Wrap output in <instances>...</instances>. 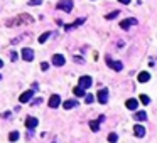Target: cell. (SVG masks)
Segmentation results:
<instances>
[{"instance_id":"e0dca14e","label":"cell","mask_w":157,"mask_h":143,"mask_svg":"<svg viewBox=\"0 0 157 143\" xmlns=\"http://www.w3.org/2000/svg\"><path fill=\"white\" fill-rule=\"evenodd\" d=\"M73 93H74V96H78V98L85 96V89H83V88H80V86H76V88L73 89Z\"/></svg>"},{"instance_id":"5bb4252c","label":"cell","mask_w":157,"mask_h":143,"mask_svg":"<svg viewBox=\"0 0 157 143\" xmlns=\"http://www.w3.org/2000/svg\"><path fill=\"white\" fill-rule=\"evenodd\" d=\"M76 106H78L76 99H68V101H64V104H63L64 110H71V108H76Z\"/></svg>"},{"instance_id":"3957f363","label":"cell","mask_w":157,"mask_h":143,"mask_svg":"<svg viewBox=\"0 0 157 143\" xmlns=\"http://www.w3.org/2000/svg\"><path fill=\"white\" fill-rule=\"evenodd\" d=\"M91 83H93V79L90 76H81L80 78V88H83V89H88L91 86Z\"/></svg>"},{"instance_id":"484cf974","label":"cell","mask_w":157,"mask_h":143,"mask_svg":"<svg viewBox=\"0 0 157 143\" xmlns=\"http://www.w3.org/2000/svg\"><path fill=\"white\" fill-rule=\"evenodd\" d=\"M48 67H49V64H48V62H41V69H42V71H46Z\"/></svg>"},{"instance_id":"cb8c5ba5","label":"cell","mask_w":157,"mask_h":143,"mask_svg":"<svg viewBox=\"0 0 157 143\" xmlns=\"http://www.w3.org/2000/svg\"><path fill=\"white\" fill-rule=\"evenodd\" d=\"M86 96V103H88V104H90V103H93V99H95V98H93V94H85Z\"/></svg>"},{"instance_id":"7a4b0ae2","label":"cell","mask_w":157,"mask_h":143,"mask_svg":"<svg viewBox=\"0 0 157 143\" xmlns=\"http://www.w3.org/2000/svg\"><path fill=\"white\" fill-rule=\"evenodd\" d=\"M106 64H108L112 69H115V71H122L124 69V64H122L120 61H113V59H110V57H106Z\"/></svg>"},{"instance_id":"9a60e30c","label":"cell","mask_w":157,"mask_h":143,"mask_svg":"<svg viewBox=\"0 0 157 143\" xmlns=\"http://www.w3.org/2000/svg\"><path fill=\"white\" fill-rule=\"evenodd\" d=\"M149 79H150V74L147 71H142V73H138V83H147Z\"/></svg>"},{"instance_id":"d4e9b609","label":"cell","mask_w":157,"mask_h":143,"mask_svg":"<svg viewBox=\"0 0 157 143\" xmlns=\"http://www.w3.org/2000/svg\"><path fill=\"white\" fill-rule=\"evenodd\" d=\"M41 2H42V0H31L29 5H41Z\"/></svg>"},{"instance_id":"7402d4cb","label":"cell","mask_w":157,"mask_h":143,"mask_svg":"<svg viewBox=\"0 0 157 143\" xmlns=\"http://www.w3.org/2000/svg\"><path fill=\"white\" fill-rule=\"evenodd\" d=\"M117 140H118L117 133H110V135H108V142H110V143H117Z\"/></svg>"},{"instance_id":"f546056e","label":"cell","mask_w":157,"mask_h":143,"mask_svg":"<svg viewBox=\"0 0 157 143\" xmlns=\"http://www.w3.org/2000/svg\"><path fill=\"white\" fill-rule=\"evenodd\" d=\"M0 79H2V74H0Z\"/></svg>"},{"instance_id":"603a6c76","label":"cell","mask_w":157,"mask_h":143,"mask_svg":"<svg viewBox=\"0 0 157 143\" xmlns=\"http://www.w3.org/2000/svg\"><path fill=\"white\" fill-rule=\"evenodd\" d=\"M118 14H120L118 10H115V12H112V14H108V15H106V19H108V20H110V19H115Z\"/></svg>"},{"instance_id":"8fae6325","label":"cell","mask_w":157,"mask_h":143,"mask_svg":"<svg viewBox=\"0 0 157 143\" xmlns=\"http://www.w3.org/2000/svg\"><path fill=\"white\" fill-rule=\"evenodd\" d=\"M83 22H85V17H81V19H78V20H74L73 24H68V25H64V29H66V30H73V29H76L78 25H81Z\"/></svg>"},{"instance_id":"4316f807","label":"cell","mask_w":157,"mask_h":143,"mask_svg":"<svg viewBox=\"0 0 157 143\" xmlns=\"http://www.w3.org/2000/svg\"><path fill=\"white\" fill-rule=\"evenodd\" d=\"M17 56H19L17 52H12V54H10V59H12V61H15V59H17Z\"/></svg>"},{"instance_id":"8992f818","label":"cell","mask_w":157,"mask_h":143,"mask_svg":"<svg viewBox=\"0 0 157 143\" xmlns=\"http://www.w3.org/2000/svg\"><path fill=\"white\" fill-rule=\"evenodd\" d=\"M137 24H138L137 19H125V20L120 22V27L122 29H129V27H132V25H137Z\"/></svg>"},{"instance_id":"30bf717a","label":"cell","mask_w":157,"mask_h":143,"mask_svg":"<svg viewBox=\"0 0 157 143\" xmlns=\"http://www.w3.org/2000/svg\"><path fill=\"white\" fill-rule=\"evenodd\" d=\"M32 96H34V91L32 89H29V91L22 93V96H20L19 99H20V103H29L31 99H32Z\"/></svg>"},{"instance_id":"ac0fdd59","label":"cell","mask_w":157,"mask_h":143,"mask_svg":"<svg viewBox=\"0 0 157 143\" xmlns=\"http://www.w3.org/2000/svg\"><path fill=\"white\" fill-rule=\"evenodd\" d=\"M19 131H12V133L9 135V142H17V140H19Z\"/></svg>"},{"instance_id":"ba28073f","label":"cell","mask_w":157,"mask_h":143,"mask_svg":"<svg viewBox=\"0 0 157 143\" xmlns=\"http://www.w3.org/2000/svg\"><path fill=\"white\" fill-rule=\"evenodd\" d=\"M64 62H66V59H64V56H61V54H54L52 56V64L54 66H64Z\"/></svg>"},{"instance_id":"f1b7e54d","label":"cell","mask_w":157,"mask_h":143,"mask_svg":"<svg viewBox=\"0 0 157 143\" xmlns=\"http://www.w3.org/2000/svg\"><path fill=\"white\" fill-rule=\"evenodd\" d=\"M0 67H4V61L0 59Z\"/></svg>"},{"instance_id":"9c48e42d","label":"cell","mask_w":157,"mask_h":143,"mask_svg":"<svg viewBox=\"0 0 157 143\" xmlns=\"http://www.w3.org/2000/svg\"><path fill=\"white\" fill-rule=\"evenodd\" d=\"M49 108H57L59 104H61V98L57 96V94H52L51 98H49Z\"/></svg>"},{"instance_id":"4fadbf2b","label":"cell","mask_w":157,"mask_h":143,"mask_svg":"<svg viewBox=\"0 0 157 143\" xmlns=\"http://www.w3.org/2000/svg\"><path fill=\"white\" fill-rule=\"evenodd\" d=\"M133 133L137 135L138 138H142L144 135H145V128H144L142 125H135V126H133Z\"/></svg>"},{"instance_id":"ffe728a7","label":"cell","mask_w":157,"mask_h":143,"mask_svg":"<svg viewBox=\"0 0 157 143\" xmlns=\"http://www.w3.org/2000/svg\"><path fill=\"white\" fill-rule=\"evenodd\" d=\"M140 103H142V104H149V103H150V98H149L147 94H140Z\"/></svg>"},{"instance_id":"7c38bea8","label":"cell","mask_w":157,"mask_h":143,"mask_svg":"<svg viewBox=\"0 0 157 143\" xmlns=\"http://www.w3.org/2000/svg\"><path fill=\"white\" fill-rule=\"evenodd\" d=\"M125 106L129 108V110H137V106H138V101L135 99V98H130V99H127V103H125Z\"/></svg>"},{"instance_id":"52a82bcc","label":"cell","mask_w":157,"mask_h":143,"mask_svg":"<svg viewBox=\"0 0 157 143\" xmlns=\"http://www.w3.org/2000/svg\"><path fill=\"white\" fill-rule=\"evenodd\" d=\"M20 56H22V59L24 61H32L34 59V51L32 49H29V47H25V49H22Z\"/></svg>"},{"instance_id":"277c9868","label":"cell","mask_w":157,"mask_h":143,"mask_svg":"<svg viewBox=\"0 0 157 143\" xmlns=\"http://www.w3.org/2000/svg\"><path fill=\"white\" fill-rule=\"evenodd\" d=\"M96 96H98V103H101V104H105V103L108 101V89H106V88L100 89Z\"/></svg>"},{"instance_id":"5b68a950","label":"cell","mask_w":157,"mask_h":143,"mask_svg":"<svg viewBox=\"0 0 157 143\" xmlns=\"http://www.w3.org/2000/svg\"><path fill=\"white\" fill-rule=\"evenodd\" d=\"M37 125H39L37 118H34V116H27V120H25V126L29 128V131H32Z\"/></svg>"},{"instance_id":"2e32d148","label":"cell","mask_w":157,"mask_h":143,"mask_svg":"<svg viewBox=\"0 0 157 143\" xmlns=\"http://www.w3.org/2000/svg\"><path fill=\"white\" fill-rule=\"evenodd\" d=\"M133 118L137 121H145L147 120V113H145V111H137V113L133 115Z\"/></svg>"},{"instance_id":"44dd1931","label":"cell","mask_w":157,"mask_h":143,"mask_svg":"<svg viewBox=\"0 0 157 143\" xmlns=\"http://www.w3.org/2000/svg\"><path fill=\"white\" fill-rule=\"evenodd\" d=\"M49 36H51V32H44L42 36L39 37V42H41V44H44V42H46V41L49 39Z\"/></svg>"},{"instance_id":"d6986e66","label":"cell","mask_w":157,"mask_h":143,"mask_svg":"<svg viewBox=\"0 0 157 143\" xmlns=\"http://www.w3.org/2000/svg\"><path fill=\"white\" fill-rule=\"evenodd\" d=\"M90 128H91V131H98V130H100V123H98V121H90Z\"/></svg>"},{"instance_id":"83f0119b","label":"cell","mask_w":157,"mask_h":143,"mask_svg":"<svg viewBox=\"0 0 157 143\" xmlns=\"http://www.w3.org/2000/svg\"><path fill=\"white\" fill-rule=\"evenodd\" d=\"M120 4H124V5H129L130 4V0H118Z\"/></svg>"},{"instance_id":"6da1fadb","label":"cell","mask_w":157,"mask_h":143,"mask_svg":"<svg viewBox=\"0 0 157 143\" xmlns=\"http://www.w3.org/2000/svg\"><path fill=\"white\" fill-rule=\"evenodd\" d=\"M57 9L64 10V12H71L73 10V2L71 0H61V2H57Z\"/></svg>"}]
</instances>
